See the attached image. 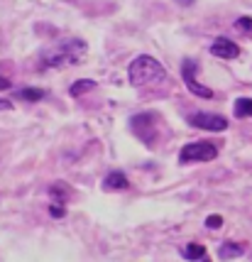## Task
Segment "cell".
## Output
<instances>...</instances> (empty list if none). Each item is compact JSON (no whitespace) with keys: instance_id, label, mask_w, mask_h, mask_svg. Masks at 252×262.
Instances as JSON below:
<instances>
[{"instance_id":"obj_19","label":"cell","mask_w":252,"mask_h":262,"mask_svg":"<svg viewBox=\"0 0 252 262\" xmlns=\"http://www.w3.org/2000/svg\"><path fill=\"white\" fill-rule=\"evenodd\" d=\"M10 108H12V103H10V101L0 98V111H10Z\"/></svg>"},{"instance_id":"obj_13","label":"cell","mask_w":252,"mask_h":262,"mask_svg":"<svg viewBox=\"0 0 252 262\" xmlns=\"http://www.w3.org/2000/svg\"><path fill=\"white\" fill-rule=\"evenodd\" d=\"M17 98L37 103V101H42V98H44V91H42V89H20V91H17Z\"/></svg>"},{"instance_id":"obj_8","label":"cell","mask_w":252,"mask_h":262,"mask_svg":"<svg viewBox=\"0 0 252 262\" xmlns=\"http://www.w3.org/2000/svg\"><path fill=\"white\" fill-rule=\"evenodd\" d=\"M103 186L105 191H113V189H127L130 186V182H127V177L123 174V171H110L108 177L103 179Z\"/></svg>"},{"instance_id":"obj_14","label":"cell","mask_w":252,"mask_h":262,"mask_svg":"<svg viewBox=\"0 0 252 262\" xmlns=\"http://www.w3.org/2000/svg\"><path fill=\"white\" fill-rule=\"evenodd\" d=\"M49 194H52V199H54L57 204H66V186H61V184H54V186L49 189Z\"/></svg>"},{"instance_id":"obj_16","label":"cell","mask_w":252,"mask_h":262,"mask_svg":"<svg viewBox=\"0 0 252 262\" xmlns=\"http://www.w3.org/2000/svg\"><path fill=\"white\" fill-rule=\"evenodd\" d=\"M235 27H238V30H242V32H252V17H238Z\"/></svg>"},{"instance_id":"obj_6","label":"cell","mask_w":252,"mask_h":262,"mask_svg":"<svg viewBox=\"0 0 252 262\" xmlns=\"http://www.w3.org/2000/svg\"><path fill=\"white\" fill-rule=\"evenodd\" d=\"M189 123L198 130H211V133H220L228 127V120L223 115H216V113H196L189 118Z\"/></svg>"},{"instance_id":"obj_1","label":"cell","mask_w":252,"mask_h":262,"mask_svg":"<svg viewBox=\"0 0 252 262\" xmlns=\"http://www.w3.org/2000/svg\"><path fill=\"white\" fill-rule=\"evenodd\" d=\"M86 42L79 39V37H71V39H64L59 45L49 47L42 52L39 57V64L42 69H61V67H71V64H79L81 57L86 54Z\"/></svg>"},{"instance_id":"obj_15","label":"cell","mask_w":252,"mask_h":262,"mask_svg":"<svg viewBox=\"0 0 252 262\" xmlns=\"http://www.w3.org/2000/svg\"><path fill=\"white\" fill-rule=\"evenodd\" d=\"M49 216H52V218H64V216H66V208H64V204H52V206H49Z\"/></svg>"},{"instance_id":"obj_2","label":"cell","mask_w":252,"mask_h":262,"mask_svg":"<svg viewBox=\"0 0 252 262\" xmlns=\"http://www.w3.org/2000/svg\"><path fill=\"white\" fill-rule=\"evenodd\" d=\"M162 79H164V67H162L154 57L142 54V57H138L127 67V81H130L132 86H138V89L159 83Z\"/></svg>"},{"instance_id":"obj_9","label":"cell","mask_w":252,"mask_h":262,"mask_svg":"<svg viewBox=\"0 0 252 262\" xmlns=\"http://www.w3.org/2000/svg\"><path fill=\"white\" fill-rule=\"evenodd\" d=\"M245 248H242L240 243H223L220 248H218V257L220 260H228V257H240Z\"/></svg>"},{"instance_id":"obj_17","label":"cell","mask_w":252,"mask_h":262,"mask_svg":"<svg viewBox=\"0 0 252 262\" xmlns=\"http://www.w3.org/2000/svg\"><path fill=\"white\" fill-rule=\"evenodd\" d=\"M206 226H208V228H220V226H223V218H220V216L206 218Z\"/></svg>"},{"instance_id":"obj_7","label":"cell","mask_w":252,"mask_h":262,"mask_svg":"<svg viewBox=\"0 0 252 262\" xmlns=\"http://www.w3.org/2000/svg\"><path fill=\"white\" fill-rule=\"evenodd\" d=\"M211 54L218 59H235L240 57V47L230 42L228 37H216V42L211 45Z\"/></svg>"},{"instance_id":"obj_11","label":"cell","mask_w":252,"mask_h":262,"mask_svg":"<svg viewBox=\"0 0 252 262\" xmlns=\"http://www.w3.org/2000/svg\"><path fill=\"white\" fill-rule=\"evenodd\" d=\"M233 115L235 118H252V98H238L233 105Z\"/></svg>"},{"instance_id":"obj_12","label":"cell","mask_w":252,"mask_h":262,"mask_svg":"<svg viewBox=\"0 0 252 262\" xmlns=\"http://www.w3.org/2000/svg\"><path fill=\"white\" fill-rule=\"evenodd\" d=\"M93 89H96V81H91V79H79L76 83H71L69 93L74 96V98H79V96H83V93L93 91Z\"/></svg>"},{"instance_id":"obj_18","label":"cell","mask_w":252,"mask_h":262,"mask_svg":"<svg viewBox=\"0 0 252 262\" xmlns=\"http://www.w3.org/2000/svg\"><path fill=\"white\" fill-rule=\"evenodd\" d=\"M12 83H10V79H5V76H0V91H8Z\"/></svg>"},{"instance_id":"obj_4","label":"cell","mask_w":252,"mask_h":262,"mask_svg":"<svg viewBox=\"0 0 252 262\" xmlns=\"http://www.w3.org/2000/svg\"><path fill=\"white\" fill-rule=\"evenodd\" d=\"M196 69H198V64H196L194 59H186L181 64V79L184 83L189 86V91L194 93V96H198V98H213V91L208 89V86H201L198 81H196Z\"/></svg>"},{"instance_id":"obj_5","label":"cell","mask_w":252,"mask_h":262,"mask_svg":"<svg viewBox=\"0 0 252 262\" xmlns=\"http://www.w3.org/2000/svg\"><path fill=\"white\" fill-rule=\"evenodd\" d=\"M154 125H157V113H138L130 120V127L138 133L142 142H152Z\"/></svg>"},{"instance_id":"obj_3","label":"cell","mask_w":252,"mask_h":262,"mask_svg":"<svg viewBox=\"0 0 252 262\" xmlns=\"http://www.w3.org/2000/svg\"><path fill=\"white\" fill-rule=\"evenodd\" d=\"M218 157V147L211 142H189L184 145L179 152V162L181 164H191V162H211Z\"/></svg>"},{"instance_id":"obj_10","label":"cell","mask_w":252,"mask_h":262,"mask_svg":"<svg viewBox=\"0 0 252 262\" xmlns=\"http://www.w3.org/2000/svg\"><path fill=\"white\" fill-rule=\"evenodd\" d=\"M206 248L203 245H198V243H191V245H186L181 250V257L184 260H206Z\"/></svg>"}]
</instances>
